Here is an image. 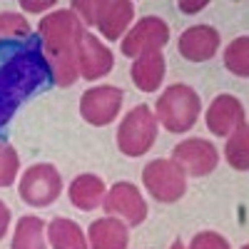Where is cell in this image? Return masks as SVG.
Listing matches in <instances>:
<instances>
[{
    "label": "cell",
    "mask_w": 249,
    "mask_h": 249,
    "mask_svg": "<svg viewBox=\"0 0 249 249\" xmlns=\"http://www.w3.org/2000/svg\"><path fill=\"white\" fill-rule=\"evenodd\" d=\"M157 140V117L147 105H137L124 115L117 130V147L127 157L144 155Z\"/></svg>",
    "instance_id": "4"
},
{
    "label": "cell",
    "mask_w": 249,
    "mask_h": 249,
    "mask_svg": "<svg viewBox=\"0 0 249 249\" xmlns=\"http://www.w3.org/2000/svg\"><path fill=\"white\" fill-rule=\"evenodd\" d=\"M142 182L157 202L172 204L187 192V177L172 160H152L142 170Z\"/></svg>",
    "instance_id": "5"
},
{
    "label": "cell",
    "mask_w": 249,
    "mask_h": 249,
    "mask_svg": "<svg viewBox=\"0 0 249 249\" xmlns=\"http://www.w3.org/2000/svg\"><path fill=\"white\" fill-rule=\"evenodd\" d=\"M37 37L43 40V55L50 68V80L60 88H70L77 80V45L85 25L72 10H55L37 25Z\"/></svg>",
    "instance_id": "2"
},
{
    "label": "cell",
    "mask_w": 249,
    "mask_h": 249,
    "mask_svg": "<svg viewBox=\"0 0 249 249\" xmlns=\"http://www.w3.org/2000/svg\"><path fill=\"white\" fill-rule=\"evenodd\" d=\"M172 162L184 172V177H207L217 170L219 152L212 142L190 137L172 147Z\"/></svg>",
    "instance_id": "6"
},
{
    "label": "cell",
    "mask_w": 249,
    "mask_h": 249,
    "mask_svg": "<svg viewBox=\"0 0 249 249\" xmlns=\"http://www.w3.org/2000/svg\"><path fill=\"white\" fill-rule=\"evenodd\" d=\"M164 80V55L162 50H152L144 53L140 57H135L132 65V82L142 90V92H155Z\"/></svg>",
    "instance_id": "16"
},
{
    "label": "cell",
    "mask_w": 249,
    "mask_h": 249,
    "mask_svg": "<svg viewBox=\"0 0 249 249\" xmlns=\"http://www.w3.org/2000/svg\"><path fill=\"white\" fill-rule=\"evenodd\" d=\"M45 232H48V242L53 249H90L85 234H82V230L72 219L57 217L45 227Z\"/></svg>",
    "instance_id": "18"
},
{
    "label": "cell",
    "mask_w": 249,
    "mask_h": 249,
    "mask_svg": "<svg viewBox=\"0 0 249 249\" xmlns=\"http://www.w3.org/2000/svg\"><path fill=\"white\" fill-rule=\"evenodd\" d=\"M30 37V23L20 13H0V43Z\"/></svg>",
    "instance_id": "22"
},
{
    "label": "cell",
    "mask_w": 249,
    "mask_h": 249,
    "mask_svg": "<svg viewBox=\"0 0 249 249\" xmlns=\"http://www.w3.org/2000/svg\"><path fill=\"white\" fill-rule=\"evenodd\" d=\"M202 8H207V0H195V3H187V0H179V10L184 13H199Z\"/></svg>",
    "instance_id": "26"
},
{
    "label": "cell",
    "mask_w": 249,
    "mask_h": 249,
    "mask_svg": "<svg viewBox=\"0 0 249 249\" xmlns=\"http://www.w3.org/2000/svg\"><path fill=\"white\" fill-rule=\"evenodd\" d=\"M102 207L107 214L120 217L132 227H137L147 217V202L132 182H117L112 190H107V195L102 197Z\"/></svg>",
    "instance_id": "10"
},
{
    "label": "cell",
    "mask_w": 249,
    "mask_h": 249,
    "mask_svg": "<svg viewBox=\"0 0 249 249\" xmlns=\"http://www.w3.org/2000/svg\"><path fill=\"white\" fill-rule=\"evenodd\" d=\"M242 249H249V247H242Z\"/></svg>",
    "instance_id": "29"
},
{
    "label": "cell",
    "mask_w": 249,
    "mask_h": 249,
    "mask_svg": "<svg viewBox=\"0 0 249 249\" xmlns=\"http://www.w3.org/2000/svg\"><path fill=\"white\" fill-rule=\"evenodd\" d=\"M62 192V177L53 164H33L20 179V197L30 207H48Z\"/></svg>",
    "instance_id": "7"
},
{
    "label": "cell",
    "mask_w": 249,
    "mask_h": 249,
    "mask_svg": "<svg viewBox=\"0 0 249 249\" xmlns=\"http://www.w3.org/2000/svg\"><path fill=\"white\" fill-rule=\"evenodd\" d=\"M170 40V28L164 20L147 15L142 18L140 23L124 35L122 40V55L127 57H140L144 53H152V50H162Z\"/></svg>",
    "instance_id": "9"
},
{
    "label": "cell",
    "mask_w": 249,
    "mask_h": 249,
    "mask_svg": "<svg viewBox=\"0 0 249 249\" xmlns=\"http://www.w3.org/2000/svg\"><path fill=\"white\" fill-rule=\"evenodd\" d=\"M8 224H10V210L0 202V239L5 237V232H8Z\"/></svg>",
    "instance_id": "27"
},
{
    "label": "cell",
    "mask_w": 249,
    "mask_h": 249,
    "mask_svg": "<svg viewBox=\"0 0 249 249\" xmlns=\"http://www.w3.org/2000/svg\"><path fill=\"white\" fill-rule=\"evenodd\" d=\"M190 249H232V247L217 232H199V234H195Z\"/></svg>",
    "instance_id": "24"
},
{
    "label": "cell",
    "mask_w": 249,
    "mask_h": 249,
    "mask_svg": "<svg viewBox=\"0 0 249 249\" xmlns=\"http://www.w3.org/2000/svg\"><path fill=\"white\" fill-rule=\"evenodd\" d=\"M20 160L8 142H0V187H10L18 177Z\"/></svg>",
    "instance_id": "23"
},
{
    "label": "cell",
    "mask_w": 249,
    "mask_h": 249,
    "mask_svg": "<svg viewBox=\"0 0 249 249\" xmlns=\"http://www.w3.org/2000/svg\"><path fill=\"white\" fill-rule=\"evenodd\" d=\"M122 100H124V92L115 85L90 88L80 100V115L85 122L95 124V127H105V124H110L120 115Z\"/></svg>",
    "instance_id": "8"
},
{
    "label": "cell",
    "mask_w": 249,
    "mask_h": 249,
    "mask_svg": "<svg viewBox=\"0 0 249 249\" xmlns=\"http://www.w3.org/2000/svg\"><path fill=\"white\" fill-rule=\"evenodd\" d=\"M50 82V68L43 55V40L30 35L25 40L0 43V127L15 115L23 102Z\"/></svg>",
    "instance_id": "1"
},
{
    "label": "cell",
    "mask_w": 249,
    "mask_h": 249,
    "mask_svg": "<svg viewBox=\"0 0 249 249\" xmlns=\"http://www.w3.org/2000/svg\"><path fill=\"white\" fill-rule=\"evenodd\" d=\"M244 122V107L242 102L232 95H219L212 100L210 110H207V127H210L212 135L227 137L232 135L237 127H242Z\"/></svg>",
    "instance_id": "14"
},
{
    "label": "cell",
    "mask_w": 249,
    "mask_h": 249,
    "mask_svg": "<svg viewBox=\"0 0 249 249\" xmlns=\"http://www.w3.org/2000/svg\"><path fill=\"white\" fill-rule=\"evenodd\" d=\"M202 110V100L190 85H170L157 97V124L167 132L182 135L195 127V122Z\"/></svg>",
    "instance_id": "3"
},
{
    "label": "cell",
    "mask_w": 249,
    "mask_h": 249,
    "mask_svg": "<svg viewBox=\"0 0 249 249\" xmlns=\"http://www.w3.org/2000/svg\"><path fill=\"white\" fill-rule=\"evenodd\" d=\"M135 18V5L130 0H95V23L105 40H120Z\"/></svg>",
    "instance_id": "11"
},
{
    "label": "cell",
    "mask_w": 249,
    "mask_h": 249,
    "mask_svg": "<svg viewBox=\"0 0 249 249\" xmlns=\"http://www.w3.org/2000/svg\"><path fill=\"white\" fill-rule=\"evenodd\" d=\"M249 40L242 35L237 40H232L230 48L224 50V65L230 72L239 75V77H247L249 75Z\"/></svg>",
    "instance_id": "21"
},
{
    "label": "cell",
    "mask_w": 249,
    "mask_h": 249,
    "mask_svg": "<svg viewBox=\"0 0 249 249\" xmlns=\"http://www.w3.org/2000/svg\"><path fill=\"white\" fill-rule=\"evenodd\" d=\"M130 232L124 222L115 217L95 219L88 230V247L90 249H127Z\"/></svg>",
    "instance_id": "15"
},
{
    "label": "cell",
    "mask_w": 249,
    "mask_h": 249,
    "mask_svg": "<svg viewBox=\"0 0 249 249\" xmlns=\"http://www.w3.org/2000/svg\"><path fill=\"white\" fill-rule=\"evenodd\" d=\"M115 65V57L110 53V48H105L100 43V37H95L92 33L85 30L80 45H77V72L85 80H100L102 75H107Z\"/></svg>",
    "instance_id": "12"
},
{
    "label": "cell",
    "mask_w": 249,
    "mask_h": 249,
    "mask_svg": "<svg viewBox=\"0 0 249 249\" xmlns=\"http://www.w3.org/2000/svg\"><path fill=\"white\" fill-rule=\"evenodd\" d=\"M55 3L53 0H43V3H30V0H23V3H20V8L23 10H30V13H40V10H50Z\"/></svg>",
    "instance_id": "25"
},
{
    "label": "cell",
    "mask_w": 249,
    "mask_h": 249,
    "mask_svg": "<svg viewBox=\"0 0 249 249\" xmlns=\"http://www.w3.org/2000/svg\"><path fill=\"white\" fill-rule=\"evenodd\" d=\"M68 195H70V202L77 210H85V212L97 210L102 197H105V182L95 175H80V177L72 179Z\"/></svg>",
    "instance_id": "17"
},
{
    "label": "cell",
    "mask_w": 249,
    "mask_h": 249,
    "mask_svg": "<svg viewBox=\"0 0 249 249\" xmlns=\"http://www.w3.org/2000/svg\"><path fill=\"white\" fill-rule=\"evenodd\" d=\"M177 50L184 60L190 62H204L217 55L219 50V30H214L212 25H192L190 30H184Z\"/></svg>",
    "instance_id": "13"
},
{
    "label": "cell",
    "mask_w": 249,
    "mask_h": 249,
    "mask_svg": "<svg viewBox=\"0 0 249 249\" xmlns=\"http://www.w3.org/2000/svg\"><path fill=\"white\" fill-rule=\"evenodd\" d=\"M224 157H227V162H230L237 172H247V167H249V135H247V124H242V127H237L230 135L227 147H224Z\"/></svg>",
    "instance_id": "20"
},
{
    "label": "cell",
    "mask_w": 249,
    "mask_h": 249,
    "mask_svg": "<svg viewBox=\"0 0 249 249\" xmlns=\"http://www.w3.org/2000/svg\"><path fill=\"white\" fill-rule=\"evenodd\" d=\"M45 222L40 217H23L15 227L10 249H48L45 244Z\"/></svg>",
    "instance_id": "19"
},
{
    "label": "cell",
    "mask_w": 249,
    "mask_h": 249,
    "mask_svg": "<svg viewBox=\"0 0 249 249\" xmlns=\"http://www.w3.org/2000/svg\"><path fill=\"white\" fill-rule=\"evenodd\" d=\"M170 249H187V247H184V244H182V242H179V239H177V242H175V244H172V247H170Z\"/></svg>",
    "instance_id": "28"
}]
</instances>
